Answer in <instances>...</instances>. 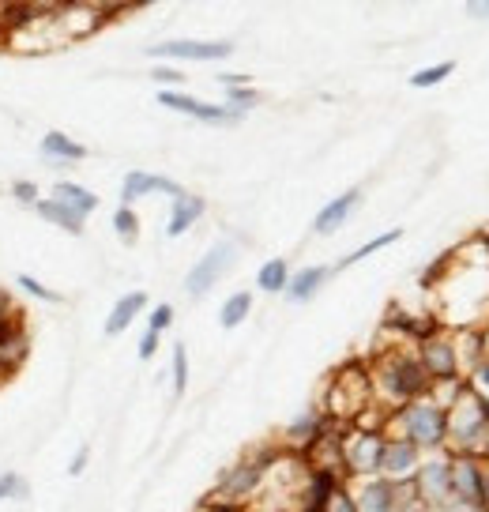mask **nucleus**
Returning <instances> with one entry per match:
<instances>
[{
    "label": "nucleus",
    "instance_id": "nucleus-9",
    "mask_svg": "<svg viewBox=\"0 0 489 512\" xmlns=\"http://www.w3.org/2000/svg\"><path fill=\"white\" fill-rule=\"evenodd\" d=\"M418 362L426 366L429 381L433 384H444V381H459V377H467L463 373V362H459V351H456V336L452 332H433L429 339H422L418 347Z\"/></svg>",
    "mask_w": 489,
    "mask_h": 512
},
{
    "label": "nucleus",
    "instance_id": "nucleus-27",
    "mask_svg": "<svg viewBox=\"0 0 489 512\" xmlns=\"http://www.w3.org/2000/svg\"><path fill=\"white\" fill-rule=\"evenodd\" d=\"M399 238H403V230H399V226H392V230H384V234H377V238H369L365 245H358L354 253L343 256V264H339V268H350V264H362V260H369L373 253H380V249H388V245H395Z\"/></svg>",
    "mask_w": 489,
    "mask_h": 512
},
{
    "label": "nucleus",
    "instance_id": "nucleus-25",
    "mask_svg": "<svg viewBox=\"0 0 489 512\" xmlns=\"http://www.w3.org/2000/svg\"><path fill=\"white\" fill-rule=\"evenodd\" d=\"M290 264H286L283 256H271V260H264V268L256 272V290L260 294H286V287H290Z\"/></svg>",
    "mask_w": 489,
    "mask_h": 512
},
{
    "label": "nucleus",
    "instance_id": "nucleus-15",
    "mask_svg": "<svg viewBox=\"0 0 489 512\" xmlns=\"http://www.w3.org/2000/svg\"><path fill=\"white\" fill-rule=\"evenodd\" d=\"M155 192L170 196V200H181V196H185V189H181L177 181H170V177L147 174V170H132V174H125V181H121V204L132 208V204H140L143 196H155Z\"/></svg>",
    "mask_w": 489,
    "mask_h": 512
},
{
    "label": "nucleus",
    "instance_id": "nucleus-45",
    "mask_svg": "<svg viewBox=\"0 0 489 512\" xmlns=\"http://www.w3.org/2000/svg\"><path fill=\"white\" fill-rule=\"evenodd\" d=\"M429 512H478V509H471V505H459V501H452V505H444V509H429Z\"/></svg>",
    "mask_w": 489,
    "mask_h": 512
},
{
    "label": "nucleus",
    "instance_id": "nucleus-17",
    "mask_svg": "<svg viewBox=\"0 0 489 512\" xmlns=\"http://www.w3.org/2000/svg\"><path fill=\"white\" fill-rule=\"evenodd\" d=\"M324 430H328V415H324L320 407H309L305 415H298L294 422H290V426H286L279 441H283V445L290 448V452L305 456V452H309V448H313L316 441L324 437Z\"/></svg>",
    "mask_w": 489,
    "mask_h": 512
},
{
    "label": "nucleus",
    "instance_id": "nucleus-1",
    "mask_svg": "<svg viewBox=\"0 0 489 512\" xmlns=\"http://www.w3.org/2000/svg\"><path fill=\"white\" fill-rule=\"evenodd\" d=\"M369 381H373V403L384 411H399L407 403L433 396V381L418 362V351L403 343H384V351L373 354Z\"/></svg>",
    "mask_w": 489,
    "mask_h": 512
},
{
    "label": "nucleus",
    "instance_id": "nucleus-35",
    "mask_svg": "<svg viewBox=\"0 0 489 512\" xmlns=\"http://www.w3.org/2000/svg\"><path fill=\"white\" fill-rule=\"evenodd\" d=\"M151 80H155L158 87H181V83H185V72H181V68H170V64H155V68H151Z\"/></svg>",
    "mask_w": 489,
    "mask_h": 512
},
{
    "label": "nucleus",
    "instance_id": "nucleus-22",
    "mask_svg": "<svg viewBox=\"0 0 489 512\" xmlns=\"http://www.w3.org/2000/svg\"><path fill=\"white\" fill-rule=\"evenodd\" d=\"M34 211H38L46 223L57 226V230L72 234V238H83V230H87V219L76 215V211L68 208V204H61V200H53V196H42V200L34 204Z\"/></svg>",
    "mask_w": 489,
    "mask_h": 512
},
{
    "label": "nucleus",
    "instance_id": "nucleus-6",
    "mask_svg": "<svg viewBox=\"0 0 489 512\" xmlns=\"http://www.w3.org/2000/svg\"><path fill=\"white\" fill-rule=\"evenodd\" d=\"M411 494L426 505V509H444L452 505V456L448 452H437V456H426L422 467L414 471L411 479Z\"/></svg>",
    "mask_w": 489,
    "mask_h": 512
},
{
    "label": "nucleus",
    "instance_id": "nucleus-11",
    "mask_svg": "<svg viewBox=\"0 0 489 512\" xmlns=\"http://www.w3.org/2000/svg\"><path fill=\"white\" fill-rule=\"evenodd\" d=\"M350 494L358 501V512H399L403 497L411 494V482H392L384 475L350 482Z\"/></svg>",
    "mask_w": 489,
    "mask_h": 512
},
{
    "label": "nucleus",
    "instance_id": "nucleus-5",
    "mask_svg": "<svg viewBox=\"0 0 489 512\" xmlns=\"http://www.w3.org/2000/svg\"><path fill=\"white\" fill-rule=\"evenodd\" d=\"M264 482H268V471L256 464L253 452H245L241 460H234V464L222 471L219 482H215V490H211V497L230 501V505H245V509H249L256 497L264 494Z\"/></svg>",
    "mask_w": 489,
    "mask_h": 512
},
{
    "label": "nucleus",
    "instance_id": "nucleus-36",
    "mask_svg": "<svg viewBox=\"0 0 489 512\" xmlns=\"http://www.w3.org/2000/svg\"><path fill=\"white\" fill-rule=\"evenodd\" d=\"M12 196H16L19 204H38V200H42V192H38V185H34V181H12Z\"/></svg>",
    "mask_w": 489,
    "mask_h": 512
},
{
    "label": "nucleus",
    "instance_id": "nucleus-28",
    "mask_svg": "<svg viewBox=\"0 0 489 512\" xmlns=\"http://www.w3.org/2000/svg\"><path fill=\"white\" fill-rule=\"evenodd\" d=\"M260 102H264V95L256 87H226L222 91V106H230L237 113H253Z\"/></svg>",
    "mask_w": 489,
    "mask_h": 512
},
{
    "label": "nucleus",
    "instance_id": "nucleus-13",
    "mask_svg": "<svg viewBox=\"0 0 489 512\" xmlns=\"http://www.w3.org/2000/svg\"><path fill=\"white\" fill-rule=\"evenodd\" d=\"M234 53V42H196V38H170V42H155L147 49V57L158 61H226Z\"/></svg>",
    "mask_w": 489,
    "mask_h": 512
},
{
    "label": "nucleus",
    "instance_id": "nucleus-37",
    "mask_svg": "<svg viewBox=\"0 0 489 512\" xmlns=\"http://www.w3.org/2000/svg\"><path fill=\"white\" fill-rule=\"evenodd\" d=\"M328 512H358V501H354V494H350V482L347 486H339L332 497V505H328Z\"/></svg>",
    "mask_w": 489,
    "mask_h": 512
},
{
    "label": "nucleus",
    "instance_id": "nucleus-30",
    "mask_svg": "<svg viewBox=\"0 0 489 512\" xmlns=\"http://www.w3.org/2000/svg\"><path fill=\"white\" fill-rule=\"evenodd\" d=\"M113 234H117L121 241H128V245L140 241V215L121 204V208L113 211Z\"/></svg>",
    "mask_w": 489,
    "mask_h": 512
},
{
    "label": "nucleus",
    "instance_id": "nucleus-24",
    "mask_svg": "<svg viewBox=\"0 0 489 512\" xmlns=\"http://www.w3.org/2000/svg\"><path fill=\"white\" fill-rule=\"evenodd\" d=\"M49 196H53V200H61V204H68V208L76 211V215H83V219L98 208V196L91 189H83L79 181H57Z\"/></svg>",
    "mask_w": 489,
    "mask_h": 512
},
{
    "label": "nucleus",
    "instance_id": "nucleus-43",
    "mask_svg": "<svg viewBox=\"0 0 489 512\" xmlns=\"http://www.w3.org/2000/svg\"><path fill=\"white\" fill-rule=\"evenodd\" d=\"M4 317H19V309L12 305V298H8V290H0V320Z\"/></svg>",
    "mask_w": 489,
    "mask_h": 512
},
{
    "label": "nucleus",
    "instance_id": "nucleus-19",
    "mask_svg": "<svg viewBox=\"0 0 489 512\" xmlns=\"http://www.w3.org/2000/svg\"><path fill=\"white\" fill-rule=\"evenodd\" d=\"M87 155H91V151L79 144V140H72L68 132H46V136H42V159H46L49 166H57V170L76 166V162H83Z\"/></svg>",
    "mask_w": 489,
    "mask_h": 512
},
{
    "label": "nucleus",
    "instance_id": "nucleus-2",
    "mask_svg": "<svg viewBox=\"0 0 489 512\" xmlns=\"http://www.w3.org/2000/svg\"><path fill=\"white\" fill-rule=\"evenodd\" d=\"M388 437H407L426 456H437L448 448V411L433 396L388 411Z\"/></svg>",
    "mask_w": 489,
    "mask_h": 512
},
{
    "label": "nucleus",
    "instance_id": "nucleus-18",
    "mask_svg": "<svg viewBox=\"0 0 489 512\" xmlns=\"http://www.w3.org/2000/svg\"><path fill=\"white\" fill-rule=\"evenodd\" d=\"M335 275V268H328V264H313V268H301V272L290 275V287H286V298L294 305H305L313 302L320 290L328 287V279Z\"/></svg>",
    "mask_w": 489,
    "mask_h": 512
},
{
    "label": "nucleus",
    "instance_id": "nucleus-40",
    "mask_svg": "<svg viewBox=\"0 0 489 512\" xmlns=\"http://www.w3.org/2000/svg\"><path fill=\"white\" fill-rule=\"evenodd\" d=\"M87 464H91V448L83 445L76 456H72V464H68V475H72V479H79V475L87 471Z\"/></svg>",
    "mask_w": 489,
    "mask_h": 512
},
{
    "label": "nucleus",
    "instance_id": "nucleus-21",
    "mask_svg": "<svg viewBox=\"0 0 489 512\" xmlns=\"http://www.w3.org/2000/svg\"><path fill=\"white\" fill-rule=\"evenodd\" d=\"M452 336H456V351H459V362H463V373L471 377V369L482 366L489 358V332L486 328H459Z\"/></svg>",
    "mask_w": 489,
    "mask_h": 512
},
{
    "label": "nucleus",
    "instance_id": "nucleus-41",
    "mask_svg": "<svg viewBox=\"0 0 489 512\" xmlns=\"http://www.w3.org/2000/svg\"><path fill=\"white\" fill-rule=\"evenodd\" d=\"M219 83L222 87H253V80L245 72H219Z\"/></svg>",
    "mask_w": 489,
    "mask_h": 512
},
{
    "label": "nucleus",
    "instance_id": "nucleus-23",
    "mask_svg": "<svg viewBox=\"0 0 489 512\" xmlns=\"http://www.w3.org/2000/svg\"><path fill=\"white\" fill-rule=\"evenodd\" d=\"M147 302H151V298H147L143 290H132V294H125L121 302H113V309H110V317H106V328H102V332H106V336H121V332H128V328H132V320L147 309Z\"/></svg>",
    "mask_w": 489,
    "mask_h": 512
},
{
    "label": "nucleus",
    "instance_id": "nucleus-14",
    "mask_svg": "<svg viewBox=\"0 0 489 512\" xmlns=\"http://www.w3.org/2000/svg\"><path fill=\"white\" fill-rule=\"evenodd\" d=\"M426 452L418 445H411L407 437H388L384 441V456H380V475L392 482H411L414 471L422 467Z\"/></svg>",
    "mask_w": 489,
    "mask_h": 512
},
{
    "label": "nucleus",
    "instance_id": "nucleus-16",
    "mask_svg": "<svg viewBox=\"0 0 489 512\" xmlns=\"http://www.w3.org/2000/svg\"><path fill=\"white\" fill-rule=\"evenodd\" d=\"M358 204H362V189L339 192L335 200H328V204L313 215V234L316 238H332V234H339V230L347 226L350 215L358 211Z\"/></svg>",
    "mask_w": 489,
    "mask_h": 512
},
{
    "label": "nucleus",
    "instance_id": "nucleus-46",
    "mask_svg": "<svg viewBox=\"0 0 489 512\" xmlns=\"http://www.w3.org/2000/svg\"><path fill=\"white\" fill-rule=\"evenodd\" d=\"M486 512H489V460H486Z\"/></svg>",
    "mask_w": 489,
    "mask_h": 512
},
{
    "label": "nucleus",
    "instance_id": "nucleus-29",
    "mask_svg": "<svg viewBox=\"0 0 489 512\" xmlns=\"http://www.w3.org/2000/svg\"><path fill=\"white\" fill-rule=\"evenodd\" d=\"M456 72V61H441V64H429L422 72H414L411 76V87L414 91H429V87H441L448 76Z\"/></svg>",
    "mask_w": 489,
    "mask_h": 512
},
{
    "label": "nucleus",
    "instance_id": "nucleus-26",
    "mask_svg": "<svg viewBox=\"0 0 489 512\" xmlns=\"http://www.w3.org/2000/svg\"><path fill=\"white\" fill-rule=\"evenodd\" d=\"M249 313H253V294H249V290H237V294H230V298L222 302L219 324L226 332H234V328H241V324L249 320Z\"/></svg>",
    "mask_w": 489,
    "mask_h": 512
},
{
    "label": "nucleus",
    "instance_id": "nucleus-4",
    "mask_svg": "<svg viewBox=\"0 0 489 512\" xmlns=\"http://www.w3.org/2000/svg\"><path fill=\"white\" fill-rule=\"evenodd\" d=\"M384 430H362V426H350L343 433V475L347 482H362L380 475V456H384Z\"/></svg>",
    "mask_w": 489,
    "mask_h": 512
},
{
    "label": "nucleus",
    "instance_id": "nucleus-3",
    "mask_svg": "<svg viewBox=\"0 0 489 512\" xmlns=\"http://www.w3.org/2000/svg\"><path fill=\"white\" fill-rule=\"evenodd\" d=\"M444 452L489 460V400L482 392H474L471 384L456 407H448V448Z\"/></svg>",
    "mask_w": 489,
    "mask_h": 512
},
{
    "label": "nucleus",
    "instance_id": "nucleus-38",
    "mask_svg": "<svg viewBox=\"0 0 489 512\" xmlns=\"http://www.w3.org/2000/svg\"><path fill=\"white\" fill-rule=\"evenodd\" d=\"M467 381H471L474 392H482V396H489V358L482 362V366H474V369H471V377H467Z\"/></svg>",
    "mask_w": 489,
    "mask_h": 512
},
{
    "label": "nucleus",
    "instance_id": "nucleus-39",
    "mask_svg": "<svg viewBox=\"0 0 489 512\" xmlns=\"http://www.w3.org/2000/svg\"><path fill=\"white\" fill-rule=\"evenodd\" d=\"M158 332H151V328H147V332H143V339H140V358L143 362H151V358H155L158 354Z\"/></svg>",
    "mask_w": 489,
    "mask_h": 512
},
{
    "label": "nucleus",
    "instance_id": "nucleus-44",
    "mask_svg": "<svg viewBox=\"0 0 489 512\" xmlns=\"http://www.w3.org/2000/svg\"><path fill=\"white\" fill-rule=\"evenodd\" d=\"M399 512H429V509L414 494H407V497H403V505H399Z\"/></svg>",
    "mask_w": 489,
    "mask_h": 512
},
{
    "label": "nucleus",
    "instance_id": "nucleus-34",
    "mask_svg": "<svg viewBox=\"0 0 489 512\" xmlns=\"http://www.w3.org/2000/svg\"><path fill=\"white\" fill-rule=\"evenodd\" d=\"M170 324H174V305H155V309H151V313H147V328H151V332H158V336H162V332H170Z\"/></svg>",
    "mask_w": 489,
    "mask_h": 512
},
{
    "label": "nucleus",
    "instance_id": "nucleus-32",
    "mask_svg": "<svg viewBox=\"0 0 489 512\" xmlns=\"http://www.w3.org/2000/svg\"><path fill=\"white\" fill-rule=\"evenodd\" d=\"M31 497V486L23 475L16 471H0V501H27Z\"/></svg>",
    "mask_w": 489,
    "mask_h": 512
},
{
    "label": "nucleus",
    "instance_id": "nucleus-33",
    "mask_svg": "<svg viewBox=\"0 0 489 512\" xmlns=\"http://www.w3.org/2000/svg\"><path fill=\"white\" fill-rule=\"evenodd\" d=\"M19 290H23L27 298H34V302H46V305H61L64 302L57 290L46 287V283H38L34 275H19Z\"/></svg>",
    "mask_w": 489,
    "mask_h": 512
},
{
    "label": "nucleus",
    "instance_id": "nucleus-20",
    "mask_svg": "<svg viewBox=\"0 0 489 512\" xmlns=\"http://www.w3.org/2000/svg\"><path fill=\"white\" fill-rule=\"evenodd\" d=\"M207 211V200L204 196H196V192H185L181 200L170 204V219H166V238H181V234H189L192 226L204 219Z\"/></svg>",
    "mask_w": 489,
    "mask_h": 512
},
{
    "label": "nucleus",
    "instance_id": "nucleus-8",
    "mask_svg": "<svg viewBox=\"0 0 489 512\" xmlns=\"http://www.w3.org/2000/svg\"><path fill=\"white\" fill-rule=\"evenodd\" d=\"M237 256H241L237 241H226V238L215 241V245L192 264V272L185 275V294H189V298H204V294H211L215 283L237 264Z\"/></svg>",
    "mask_w": 489,
    "mask_h": 512
},
{
    "label": "nucleus",
    "instance_id": "nucleus-12",
    "mask_svg": "<svg viewBox=\"0 0 489 512\" xmlns=\"http://www.w3.org/2000/svg\"><path fill=\"white\" fill-rule=\"evenodd\" d=\"M158 106L174 113H185L192 121H204V125H241L245 113L230 110V106H215V102H200V98L185 95V91H158Z\"/></svg>",
    "mask_w": 489,
    "mask_h": 512
},
{
    "label": "nucleus",
    "instance_id": "nucleus-10",
    "mask_svg": "<svg viewBox=\"0 0 489 512\" xmlns=\"http://www.w3.org/2000/svg\"><path fill=\"white\" fill-rule=\"evenodd\" d=\"M452 497L459 505L486 512V460L482 456H452Z\"/></svg>",
    "mask_w": 489,
    "mask_h": 512
},
{
    "label": "nucleus",
    "instance_id": "nucleus-42",
    "mask_svg": "<svg viewBox=\"0 0 489 512\" xmlns=\"http://www.w3.org/2000/svg\"><path fill=\"white\" fill-rule=\"evenodd\" d=\"M467 16L478 19V23H489V0H471L467 4Z\"/></svg>",
    "mask_w": 489,
    "mask_h": 512
},
{
    "label": "nucleus",
    "instance_id": "nucleus-7",
    "mask_svg": "<svg viewBox=\"0 0 489 512\" xmlns=\"http://www.w3.org/2000/svg\"><path fill=\"white\" fill-rule=\"evenodd\" d=\"M113 12L98 8V4H53L49 12V31L61 42H76V38H91L95 31H102V23L110 19Z\"/></svg>",
    "mask_w": 489,
    "mask_h": 512
},
{
    "label": "nucleus",
    "instance_id": "nucleus-31",
    "mask_svg": "<svg viewBox=\"0 0 489 512\" xmlns=\"http://www.w3.org/2000/svg\"><path fill=\"white\" fill-rule=\"evenodd\" d=\"M170 377H174V396H185V392H189V347H185V343H174Z\"/></svg>",
    "mask_w": 489,
    "mask_h": 512
}]
</instances>
